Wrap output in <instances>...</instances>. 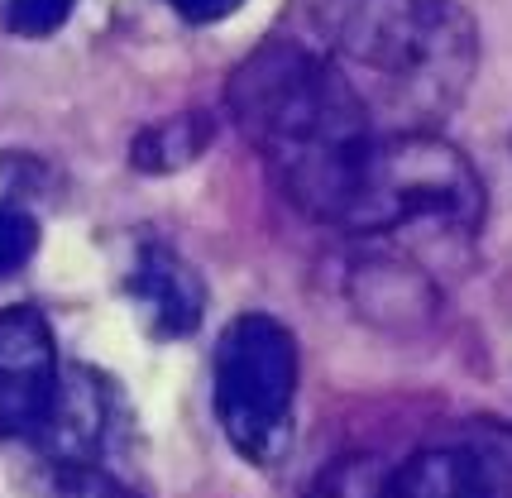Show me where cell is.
I'll return each mask as SVG.
<instances>
[{"mask_svg": "<svg viewBox=\"0 0 512 498\" xmlns=\"http://www.w3.org/2000/svg\"><path fill=\"white\" fill-rule=\"evenodd\" d=\"M388 498H479L469 446H426L388 475Z\"/></svg>", "mask_w": 512, "mask_h": 498, "instance_id": "9c48e42d", "label": "cell"}, {"mask_svg": "<svg viewBox=\"0 0 512 498\" xmlns=\"http://www.w3.org/2000/svg\"><path fill=\"white\" fill-rule=\"evenodd\" d=\"M63 360L34 307L0 312V436H34L44 422Z\"/></svg>", "mask_w": 512, "mask_h": 498, "instance_id": "5b68a950", "label": "cell"}, {"mask_svg": "<svg viewBox=\"0 0 512 498\" xmlns=\"http://www.w3.org/2000/svg\"><path fill=\"white\" fill-rule=\"evenodd\" d=\"M302 498H388V470L379 465V455H340Z\"/></svg>", "mask_w": 512, "mask_h": 498, "instance_id": "7c38bea8", "label": "cell"}, {"mask_svg": "<svg viewBox=\"0 0 512 498\" xmlns=\"http://www.w3.org/2000/svg\"><path fill=\"white\" fill-rule=\"evenodd\" d=\"M72 5L77 0H5V24L20 39H48L67 24Z\"/></svg>", "mask_w": 512, "mask_h": 498, "instance_id": "9a60e30c", "label": "cell"}, {"mask_svg": "<svg viewBox=\"0 0 512 498\" xmlns=\"http://www.w3.org/2000/svg\"><path fill=\"white\" fill-rule=\"evenodd\" d=\"M211 144V120L197 111L173 115V120H158L149 130H139L130 149V163L139 173H178L197 159L201 149Z\"/></svg>", "mask_w": 512, "mask_h": 498, "instance_id": "30bf717a", "label": "cell"}, {"mask_svg": "<svg viewBox=\"0 0 512 498\" xmlns=\"http://www.w3.org/2000/svg\"><path fill=\"white\" fill-rule=\"evenodd\" d=\"M53 498H144L101 460L91 465H53Z\"/></svg>", "mask_w": 512, "mask_h": 498, "instance_id": "4fadbf2b", "label": "cell"}, {"mask_svg": "<svg viewBox=\"0 0 512 498\" xmlns=\"http://www.w3.org/2000/svg\"><path fill=\"white\" fill-rule=\"evenodd\" d=\"M312 20L379 135L436 130L479 68V29L460 0H316Z\"/></svg>", "mask_w": 512, "mask_h": 498, "instance_id": "7a4b0ae2", "label": "cell"}, {"mask_svg": "<svg viewBox=\"0 0 512 498\" xmlns=\"http://www.w3.org/2000/svg\"><path fill=\"white\" fill-rule=\"evenodd\" d=\"M484 182L465 149L436 130H388L369 135L359 149L335 230L350 235H393L407 226H441L450 235H474L484 226Z\"/></svg>", "mask_w": 512, "mask_h": 498, "instance_id": "3957f363", "label": "cell"}, {"mask_svg": "<svg viewBox=\"0 0 512 498\" xmlns=\"http://www.w3.org/2000/svg\"><path fill=\"white\" fill-rule=\"evenodd\" d=\"M211 388L230 446L254 465L278 460L297 403V336L268 312H240L216 340Z\"/></svg>", "mask_w": 512, "mask_h": 498, "instance_id": "277c9868", "label": "cell"}, {"mask_svg": "<svg viewBox=\"0 0 512 498\" xmlns=\"http://www.w3.org/2000/svg\"><path fill=\"white\" fill-rule=\"evenodd\" d=\"M350 293H355V307L369 321H412L431 312V283L417 264L407 259H393V254H374V259H359L350 269Z\"/></svg>", "mask_w": 512, "mask_h": 498, "instance_id": "ba28073f", "label": "cell"}, {"mask_svg": "<svg viewBox=\"0 0 512 498\" xmlns=\"http://www.w3.org/2000/svg\"><path fill=\"white\" fill-rule=\"evenodd\" d=\"M111 436V388L101 374L82 364H63L53 403H48L39 431L29 436L53 465H91L106 451Z\"/></svg>", "mask_w": 512, "mask_h": 498, "instance_id": "8992f818", "label": "cell"}, {"mask_svg": "<svg viewBox=\"0 0 512 498\" xmlns=\"http://www.w3.org/2000/svg\"><path fill=\"white\" fill-rule=\"evenodd\" d=\"M225 111L259 149L283 197L302 216L335 226L359 149L379 135L345 72L321 48L268 39L230 72Z\"/></svg>", "mask_w": 512, "mask_h": 498, "instance_id": "6da1fadb", "label": "cell"}, {"mask_svg": "<svg viewBox=\"0 0 512 498\" xmlns=\"http://www.w3.org/2000/svg\"><path fill=\"white\" fill-rule=\"evenodd\" d=\"M39 249V221L24 211V206H5L0 202V278L20 273Z\"/></svg>", "mask_w": 512, "mask_h": 498, "instance_id": "5bb4252c", "label": "cell"}, {"mask_svg": "<svg viewBox=\"0 0 512 498\" xmlns=\"http://www.w3.org/2000/svg\"><path fill=\"white\" fill-rule=\"evenodd\" d=\"M130 297L149 321L154 336H192L206 312V288H201L197 269L168 245H144L134 254L130 269Z\"/></svg>", "mask_w": 512, "mask_h": 498, "instance_id": "52a82bcc", "label": "cell"}, {"mask_svg": "<svg viewBox=\"0 0 512 498\" xmlns=\"http://www.w3.org/2000/svg\"><path fill=\"white\" fill-rule=\"evenodd\" d=\"M479 498H512V422H479L469 431Z\"/></svg>", "mask_w": 512, "mask_h": 498, "instance_id": "8fae6325", "label": "cell"}, {"mask_svg": "<svg viewBox=\"0 0 512 498\" xmlns=\"http://www.w3.org/2000/svg\"><path fill=\"white\" fill-rule=\"evenodd\" d=\"M168 5L192 24H216V20H225V15H235L245 0H168Z\"/></svg>", "mask_w": 512, "mask_h": 498, "instance_id": "2e32d148", "label": "cell"}]
</instances>
